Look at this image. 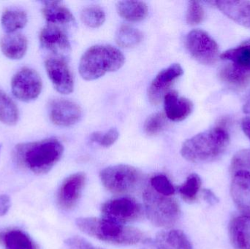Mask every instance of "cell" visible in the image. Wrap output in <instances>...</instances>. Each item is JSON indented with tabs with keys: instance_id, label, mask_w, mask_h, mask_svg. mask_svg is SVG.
Listing matches in <instances>:
<instances>
[{
	"instance_id": "obj_1",
	"label": "cell",
	"mask_w": 250,
	"mask_h": 249,
	"mask_svg": "<svg viewBox=\"0 0 250 249\" xmlns=\"http://www.w3.org/2000/svg\"><path fill=\"white\" fill-rule=\"evenodd\" d=\"M64 146L56 138H47L20 143L13 152L14 162L19 166L35 174H45L60 160Z\"/></svg>"
},
{
	"instance_id": "obj_2",
	"label": "cell",
	"mask_w": 250,
	"mask_h": 249,
	"mask_svg": "<svg viewBox=\"0 0 250 249\" xmlns=\"http://www.w3.org/2000/svg\"><path fill=\"white\" fill-rule=\"evenodd\" d=\"M230 142L229 132L217 126L187 140L181 149L182 156L193 163L211 162L220 157Z\"/></svg>"
},
{
	"instance_id": "obj_3",
	"label": "cell",
	"mask_w": 250,
	"mask_h": 249,
	"mask_svg": "<svg viewBox=\"0 0 250 249\" xmlns=\"http://www.w3.org/2000/svg\"><path fill=\"white\" fill-rule=\"evenodd\" d=\"M76 225L89 236L117 245H134L146 240V235L139 230L105 218H79L76 220Z\"/></svg>"
},
{
	"instance_id": "obj_4",
	"label": "cell",
	"mask_w": 250,
	"mask_h": 249,
	"mask_svg": "<svg viewBox=\"0 0 250 249\" xmlns=\"http://www.w3.org/2000/svg\"><path fill=\"white\" fill-rule=\"evenodd\" d=\"M125 61L123 53L109 45H97L86 50L79 63V73L86 80H93L107 73L120 70Z\"/></svg>"
},
{
	"instance_id": "obj_5",
	"label": "cell",
	"mask_w": 250,
	"mask_h": 249,
	"mask_svg": "<svg viewBox=\"0 0 250 249\" xmlns=\"http://www.w3.org/2000/svg\"><path fill=\"white\" fill-rule=\"evenodd\" d=\"M220 58L226 61L219 71L222 81L238 89L250 84V39L224 51Z\"/></svg>"
},
{
	"instance_id": "obj_6",
	"label": "cell",
	"mask_w": 250,
	"mask_h": 249,
	"mask_svg": "<svg viewBox=\"0 0 250 249\" xmlns=\"http://www.w3.org/2000/svg\"><path fill=\"white\" fill-rule=\"evenodd\" d=\"M147 217L158 228H171L180 218L181 209L176 199L162 195L151 187L143 193Z\"/></svg>"
},
{
	"instance_id": "obj_7",
	"label": "cell",
	"mask_w": 250,
	"mask_h": 249,
	"mask_svg": "<svg viewBox=\"0 0 250 249\" xmlns=\"http://www.w3.org/2000/svg\"><path fill=\"white\" fill-rule=\"evenodd\" d=\"M101 179L106 190L114 194L132 192L141 184L142 174L130 165L108 167L101 172Z\"/></svg>"
},
{
	"instance_id": "obj_8",
	"label": "cell",
	"mask_w": 250,
	"mask_h": 249,
	"mask_svg": "<svg viewBox=\"0 0 250 249\" xmlns=\"http://www.w3.org/2000/svg\"><path fill=\"white\" fill-rule=\"evenodd\" d=\"M186 47L191 56L204 65H213L220 57L217 42L201 29H194L188 33Z\"/></svg>"
},
{
	"instance_id": "obj_9",
	"label": "cell",
	"mask_w": 250,
	"mask_h": 249,
	"mask_svg": "<svg viewBox=\"0 0 250 249\" xmlns=\"http://www.w3.org/2000/svg\"><path fill=\"white\" fill-rule=\"evenodd\" d=\"M105 219L124 224L139 220L143 216L142 206L135 199L121 197L108 200L101 206Z\"/></svg>"
},
{
	"instance_id": "obj_10",
	"label": "cell",
	"mask_w": 250,
	"mask_h": 249,
	"mask_svg": "<svg viewBox=\"0 0 250 249\" xmlns=\"http://www.w3.org/2000/svg\"><path fill=\"white\" fill-rule=\"evenodd\" d=\"M42 82L36 70L23 67L13 76L11 89L15 97L21 102L35 100L41 95Z\"/></svg>"
},
{
	"instance_id": "obj_11",
	"label": "cell",
	"mask_w": 250,
	"mask_h": 249,
	"mask_svg": "<svg viewBox=\"0 0 250 249\" xmlns=\"http://www.w3.org/2000/svg\"><path fill=\"white\" fill-rule=\"evenodd\" d=\"M184 74L179 64H173L160 71L151 81L148 89V97L152 105H158L169 92L176 80Z\"/></svg>"
},
{
	"instance_id": "obj_12",
	"label": "cell",
	"mask_w": 250,
	"mask_h": 249,
	"mask_svg": "<svg viewBox=\"0 0 250 249\" xmlns=\"http://www.w3.org/2000/svg\"><path fill=\"white\" fill-rule=\"evenodd\" d=\"M45 67L48 77L57 92L62 95H69L73 92V75L63 58L50 57L45 60Z\"/></svg>"
},
{
	"instance_id": "obj_13",
	"label": "cell",
	"mask_w": 250,
	"mask_h": 249,
	"mask_svg": "<svg viewBox=\"0 0 250 249\" xmlns=\"http://www.w3.org/2000/svg\"><path fill=\"white\" fill-rule=\"evenodd\" d=\"M40 42L42 48L63 59L71 51L67 35L60 26L55 25L48 24L41 30Z\"/></svg>"
},
{
	"instance_id": "obj_14",
	"label": "cell",
	"mask_w": 250,
	"mask_h": 249,
	"mask_svg": "<svg viewBox=\"0 0 250 249\" xmlns=\"http://www.w3.org/2000/svg\"><path fill=\"white\" fill-rule=\"evenodd\" d=\"M82 116V108L73 101L55 99L50 102V119L55 125L70 127L79 121Z\"/></svg>"
},
{
	"instance_id": "obj_15",
	"label": "cell",
	"mask_w": 250,
	"mask_h": 249,
	"mask_svg": "<svg viewBox=\"0 0 250 249\" xmlns=\"http://www.w3.org/2000/svg\"><path fill=\"white\" fill-rule=\"evenodd\" d=\"M85 183L86 175L83 172H77L66 178L57 194L59 206L64 211L72 210L80 198Z\"/></svg>"
},
{
	"instance_id": "obj_16",
	"label": "cell",
	"mask_w": 250,
	"mask_h": 249,
	"mask_svg": "<svg viewBox=\"0 0 250 249\" xmlns=\"http://www.w3.org/2000/svg\"><path fill=\"white\" fill-rule=\"evenodd\" d=\"M230 194L237 209L250 216V172L240 171L233 173Z\"/></svg>"
},
{
	"instance_id": "obj_17",
	"label": "cell",
	"mask_w": 250,
	"mask_h": 249,
	"mask_svg": "<svg viewBox=\"0 0 250 249\" xmlns=\"http://www.w3.org/2000/svg\"><path fill=\"white\" fill-rule=\"evenodd\" d=\"M165 111L169 119L182 121L193 111V103L188 98L179 96L176 92H169L164 97Z\"/></svg>"
},
{
	"instance_id": "obj_18",
	"label": "cell",
	"mask_w": 250,
	"mask_h": 249,
	"mask_svg": "<svg viewBox=\"0 0 250 249\" xmlns=\"http://www.w3.org/2000/svg\"><path fill=\"white\" fill-rule=\"evenodd\" d=\"M213 3L229 19L250 29V1L220 0Z\"/></svg>"
},
{
	"instance_id": "obj_19",
	"label": "cell",
	"mask_w": 250,
	"mask_h": 249,
	"mask_svg": "<svg viewBox=\"0 0 250 249\" xmlns=\"http://www.w3.org/2000/svg\"><path fill=\"white\" fill-rule=\"evenodd\" d=\"M229 236L236 249H250V215H241L230 221Z\"/></svg>"
},
{
	"instance_id": "obj_20",
	"label": "cell",
	"mask_w": 250,
	"mask_h": 249,
	"mask_svg": "<svg viewBox=\"0 0 250 249\" xmlns=\"http://www.w3.org/2000/svg\"><path fill=\"white\" fill-rule=\"evenodd\" d=\"M1 52L10 59H21L24 57L28 49L26 37L21 33L7 34L1 39Z\"/></svg>"
},
{
	"instance_id": "obj_21",
	"label": "cell",
	"mask_w": 250,
	"mask_h": 249,
	"mask_svg": "<svg viewBox=\"0 0 250 249\" xmlns=\"http://www.w3.org/2000/svg\"><path fill=\"white\" fill-rule=\"evenodd\" d=\"M42 14L48 24H70L75 20L74 16L70 10L60 1H43Z\"/></svg>"
},
{
	"instance_id": "obj_22",
	"label": "cell",
	"mask_w": 250,
	"mask_h": 249,
	"mask_svg": "<svg viewBox=\"0 0 250 249\" xmlns=\"http://www.w3.org/2000/svg\"><path fill=\"white\" fill-rule=\"evenodd\" d=\"M154 244L157 249H192L185 232L176 230L158 232Z\"/></svg>"
},
{
	"instance_id": "obj_23",
	"label": "cell",
	"mask_w": 250,
	"mask_h": 249,
	"mask_svg": "<svg viewBox=\"0 0 250 249\" xmlns=\"http://www.w3.org/2000/svg\"><path fill=\"white\" fill-rule=\"evenodd\" d=\"M119 15L125 20L138 22L144 20L148 15V6L144 1H122L117 4Z\"/></svg>"
},
{
	"instance_id": "obj_24",
	"label": "cell",
	"mask_w": 250,
	"mask_h": 249,
	"mask_svg": "<svg viewBox=\"0 0 250 249\" xmlns=\"http://www.w3.org/2000/svg\"><path fill=\"white\" fill-rule=\"evenodd\" d=\"M27 22L26 12L19 9H7L1 16V26L7 34L16 33L19 29H23Z\"/></svg>"
},
{
	"instance_id": "obj_25",
	"label": "cell",
	"mask_w": 250,
	"mask_h": 249,
	"mask_svg": "<svg viewBox=\"0 0 250 249\" xmlns=\"http://www.w3.org/2000/svg\"><path fill=\"white\" fill-rule=\"evenodd\" d=\"M19 118V108L14 101L0 89V121L8 126L16 125Z\"/></svg>"
},
{
	"instance_id": "obj_26",
	"label": "cell",
	"mask_w": 250,
	"mask_h": 249,
	"mask_svg": "<svg viewBox=\"0 0 250 249\" xmlns=\"http://www.w3.org/2000/svg\"><path fill=\"white\" fill-rule=\"evenodd\" d=\"M5 249H37L32 240L18 230L8 231L3 236Z\"/></svg>"
},
{
	"instance_id": "obj_27",
	"label": "cell",
	"mask_w": 250,
	"mask_h": 249,
	"mask_svg": "<svg viewBox=\"0 0 250 249\" xmlns=\"http://www.w3.org/2000/svg\"><path fill=\"white\" fill-rule=\"evenodd\" d=\"M115 39L119 46L122 48H132L142 41L143 34L132 26L123 25L117 30Z\"/></svg>"
},
{
	"instance_id": "obj_28",
	"label": "cell",
	"mask_w": 250,
	"mask_h": 249,
	"mask_svg": "<svg viewBox=\"0 0 250 249\" xmlns=\"http://www.w3.org/2000/svg\"><path fill=\"white\" fill-rule=\"evenodd\" d=\"M201 187V179L199 175L191 174L182 185L178 187V191L182 199L188 203H193L198 198Z\"/></svg>"
},
{
	"instance_id": "obj_29",
	"label": "cell",
	"mask_w": 250,
	"mask_h": 249,
	"mask_svg": "<svg viewBox=\"0 0 250 249\" xmlns=\"http://www.w3.org/2000/svg\"><path fill=\"white\" fill-rule=\"evenodd\" d=\"M81 19L89 27L98 28L105 22V12L98 6H90L82 10Z\"/></svg>"
},
{
	"instance_id": "obj_30",
	"label": "cell",
	"mask_w": 250,
	"mask_h": 249,
	"mask_svg": "<svg viewBox=\"0 0 250 249\" xmlns=\"http://www.w3.org/2000/svg\"><path fill=\"white\" fill-rule=\"evenodd\" d=\"M151 188L162 195L170 196L174 194L176 192L174 186L173 185L170 180L165 175H157L151 178Z\"/></svg>"
},
{
	"instance_id": "obj_31",
	"label": "cell",
	"mask_w": 250,
	"mask_h": 249,
	"mask_svg": "<svg viewBox=\"0 0 250 249\" xmlns=\"http://www.w3.org/2000/svg\"><path fill=\"white\" fill-rule=\"evenodd\" d=\"M166 125V116L162 113H157L148 117L144 124V130L148 135H156L164 130Z\"/></svg>"
},
{
	"instance_id": "obj_32",
	"label": "cell",
	"mask_w": 250,
	"mask_h": 249,
	"mask_svg": "<svg viewBox=\"0 0 250 249\" xmlns=\"http://www.w3.org/2000/svg\"><path fill=\"white\" fill-rule=\"evenodd\" d=\"M250 172V149H244L233 156L230 165V171L235 173L237 171Z\"/></svg>"
},
{
	"instance_id": "obj_33",
	"label": "cell",
	"mask_w": 250,
	"mask_h": 249,
	"mask_svg": "<svg viewBox=\"0 0 250 249\" xmlns=\"http://www.w3.org/2000/svg\"><path fill=\"white\" fill-rule=\"evenodd\" d=\"M120 133L118 130L115 128L111 129L105 133H98L91 134V140L95 143H98L104 147H110L114 145L118 140Z\"/></svg>"
},
{
	"instance_id": "obj_34",
	"label": "cell",
	"mask_w": 250,
	"mask_h": 249,
	"mask_svg": "<svg viewBox=\"0 0 250 249\" xmlns=\"http://www.w3.org/2000/svg\"><path fill=\"white\" fill-rule=\"evenodd\" d=\"M205 17L204 8L199 1H191L187 11V22L189 25H197L203 21Z\"/></svg>"
},
{
	"instance_id": "obj_35",
	"label": "cell",
	"mask_w": 250,
	"mask_h": 249,
	"mask_svg": "<svg viewBox=\"0 0 250 249\" xmlns=\"http://www.w3.org/2000/svg\"><path fill=\"white\" fill-rule=\"evenodd\" d=\"M64 244L66 249H102L95 247L83 238L77 236L68 238Z\"/></svg>"
},
{
	"instance_id": "obj_36",
	"label": "cell",
	"mask_w": 250,
	"mask_h": 249,
	"mask_svg": "<svg viewBox=\"0 0 250 249\" xmlns=\"http://www.w3.org/2000/svg\"><path fill=\"white\" fill-rule=\"evenodd\" d=\"M10 208V199L7 195H0V216H4Z\"/></svg>"
},
{
	"instance_id": "obj_37",
	"label": "cell",
	"mask_w": 250,
	"mask_h": 249,
	"mask_svg": "<svg viewBox=\"0 0 250 249\" xmlns=\"http://www.w3.org/2000/svg\"><path fill=\"white\" fill-rule=\"evenodd\" d=\"M202 194L204 200L207 201V203H208V204L211 205V206H214L216 203H218V197L215 195V194L211 190H203Z\"/></svg>"
},
{
	"instance_id": "obj_38",
	"label": "cell",
	"mask_w": 250,
	"mask_h": 249,
	"mask_svg": "<svg viewBox=\"0 0 250 249\" xmlns=\"http://www.w3.org/2000/svg\"><path fill=\"white\" fill-rule=\"evenodd\" d=\"M242 127L244 133L250 140V117L243 118L242 121Z\"/></svg>"
},
{
	"instance_id": "obj_39",
	"label": "cell",
	"mask_w": 250,
	"mask_h": 249,
	"mask_svg": "<svg viewBox=\"0 0 250 249\" xmlns=\"http://www.w3.org/2000/svg\"><path fill=\"white\" fill-rule=\"evenodd\" d=\"M243 111L245 114H250V94L247 98L246 102L244 104Z\"/></svg>"
},
{
	"instance_id": "obj_40",
	"label": "cell",
	"mask_w": 250,
	"mask_h": 249,
	"mask_svg": "<svg viewBox=\"0 0 250 249\" xmlns=\"http://www.w3.org/2000/svg\"><path fill=\"white\" fill-rule=\"evenodd\" d=\"M1 147H2V146H1V144H0V153H1Z\"/></svg>"
}]
</instances>
